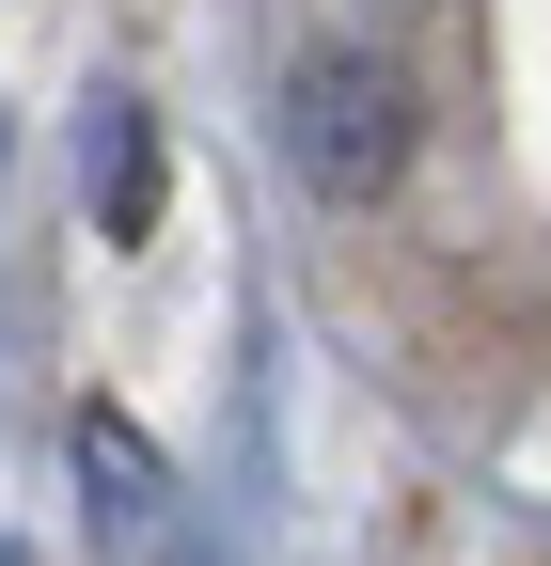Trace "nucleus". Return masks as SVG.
<instances>
[{"label": "nucleus", "mask_w": 551, "mask_h": 566, "mask_svg": "<svg viewBox=\"0 0 551 566\" xmlns=\"http://www.w3.org/2000/svg\"><path fill=\"white\" fill-rule=\"evenodd\" d=\"M284 158L315 205H378L409 174V63L394 48H315L284 80Z\"/></svg>", "instance_id": "obj_1"}, {"label": "nucleus", "mask_w": 551, "mask_h": 566, "mask_svg": "<svg viewBox=\"0 0 551 566\" xmlns=\"http://www.w3.org/2000/svg\"><path fill=\"white\" fill-rule=\"evenodd\" d=\"M80 189H95L111 252L158 237V111H143V95H95V111H80Z\"/></svg>", "instance_id": "obj_3"}, {"label": "nucleus", "mask_w": 551, "mask_h": 566, "mask_svg": "<svg viewBox=\"0 0 551 566\" xmlns=\"http://www.w3.org/2000/svg\"><path fill=\"white\" fill-rule=\"evenodd\" d=\"M63 457H80V504H95L126 551H143V535H174V472H158V441H143L126 409H80V441H63Z\"/></svg>", "instance_id": "obj_2"}]
</instances>
